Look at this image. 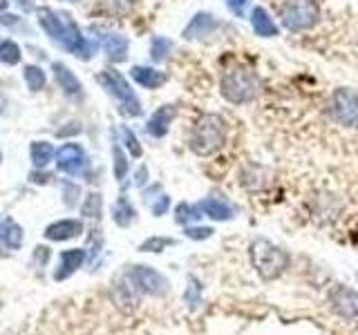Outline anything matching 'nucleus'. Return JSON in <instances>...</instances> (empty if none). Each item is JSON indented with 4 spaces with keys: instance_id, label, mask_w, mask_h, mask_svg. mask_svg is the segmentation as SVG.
Instances as JSON below:
<instances>
[{
    "instance_id": "f257e3e1",
    "label": "nucleus",
    "mask_w": 358,
    "mask_h": 335,
    "mask_svg": "<svg viewBox=\"0 0 358 335\" xmlns=\"http://www.w3.org/2000/svg\"><path fill=\"white\" fill-rule=\"evenodd\" d=\"M38 22H41V27L48 31V36L52 40L63 45L67 52H72L74 56H78V59L87 61L94 56L96 43L87 40L81 34V29L76 27V22L70 20L65 14H59V11L43 7V9H38Z\"/></svg>"
},
{
    "instance_id": "f03ea898",
    "label": "nucleus",
    "mask_w": 358,
    "mask_h": 335,
    "mask_svg": "<svg viewBox=\"0 0 358 335\" xmlns=\"http://www.w3.org/2000/svg\"><path fill=\"white\" fill-rule=\"evenodd\" d=\"M220 94L233 105L253 103L257 94H260V76L251 67L235 63L227 67L220 76Z\"/></svg>"
},
{
    "instance_id": "7ed1b4c3",
    "label": "nucleus",
    "mask_w": 358,
    "mask_h": 335,
    "mask_svg": "<svg viewBox=\"0 0 358 335\" xmlns=\"http://www.w3.org/2000/svg\"><path fill=\"white\" fill-rule=\"evenodd\" d=\"M227 134L229 128L224 117L215 114V112H208V114H201L195 121V126L190 128L188 145L197 156H210L227 143Z\"/></svg>"
},
{
    "instance_id": "20e7f679",
    "label": "nucleus",
    "mask_w": 358,
    "mask_h": 335,
    "mask_svg": "<svg viewBox=\"0 0 358 335\" xmlns=\"http://www.w3.org/2000/svg\"><path fill=\"white\" fill-rule=\"evenodd\" d=\"M251 262H253V268L257 271V275L266 279V282H271V279L280 277L287 271L291 257L287 251H282L273 241L260 237L251 244Z\"/></svg>"
},
{
    "instance_id": "39448f33",
    "label": "nucleus",
    "mask_w": 358,
    "mask_h": 335,
    "mask_svg": "<svg viewBox=\"0 0 358 335\" xmlns=\"http://www.w3.org/2000/svg\"><path fill=\"white\" fill-rule=\"evenodd\" d=\"M101 85L106 87V92L117 100L119 110L123 112V114L128 117H141V100L139 96L134 94V89L130 87V83L126 81V76H123L121 72H117L115 67H108V70L101 72L99 76Z\"/></svg>"
},
{
    "instance_id": "423d86ee",
    "label": "nucleus",
    "mask_w": 358,
    "mask_h": 335,
    "mask_svg": "<svg viewBox=\"0 0 358 335\" xmlns=\"http://www.w3.org/2000/svg\"><path fill=\"white\" fill-rule=\"evenodd\" d=\"M280 20L289 31H307L320 20V7L316 0H287L280 11Z\"/></svg>"
},
{
    "instance_id": "0eeeda50",
    "label": "nucleus",
    "mask_w": 358,
    "mask_h": 335,
    "mask_svg": "<svg viewBox=\"0 0 358 335\" xmlns=\"http://www.w3.org/2000/svg\"><path fill=\"white\" fill-rule=\"evenodd\" d=\"M327 114L343 128H358V92L350 87L334 89L327 98Z\"/></svg>"
},
{
    "instance_id": "6e6552de",
    "label": "nucleus",
    "mask_w": 358,
    "mask_h": 335,
    "mask_svg": "<svg viewBox=\"0 0 358 335\" xmlns=\"http://www.w3.org/2000/svg\"><path fill=\"white\" fill-rule=\"evenodd\" d=\"M128 279L134 288L148 295H164L168 290V279L150 266H134Z\"/></svg>"
},
{
    "instance_id": "1a4fd4ad",
    "label": "nucleus",
    "mask_w": 358,
    "mask_h": 335,
    "mask_svg": "<svg viewBox=\"0 0 358 335\" xmlns=\"http://www.w3.org/2000/svg\"><path fill=\"white\" fill-rule=\"evenodd\" d=\"M87 154L78 143H65L63 148L56 152V165L59 170L70 174V177H78L87 170Z\"/></svg>"
},
{
    "instance_id": "9d476101",
    "label": "nucleus",
    "mask_w": 358,
    "mask_h": 335,
    "mask_svg": "<svg viewBox=\"0 0 358 335\" xmlns=\"http://www.w3.org/2000/svg\"><path fill=\"white\" fill-rule=\"evenodd\" d=\"M220 27V20L208 14V11H197V14L190 18V22L184 27L182 36L186 40H204L208 36L215 34V29Z\"/></svg>"
},
{
    "instance_id": "9b49d317",
    "label": "nucleus",
    "mask_w": 358,
    "mask_h": 335,
    "mask_svg": "<svg viewBox=\"0 0 358 335\" xmlns=\"http://www.w3.org/2000/svg\"><path fill=\"white\" fill-rule=\"evenodd\" d=\"M177 117V107L175 105H162V107H157L150 119L145 121V132L150 134V137L155 139H162L168 134V130H171L173 126V121Z\"/></svg>"
},
{
    "instance_id": "f8f14e48",
    "label": "nucleus",
    "mask_w": 358,
    "mask_h": 335,
    "mask_svg": "<svg viewBox=\"0 0 358 335\" xmlns=\"http://www.w3.org/2000/svg\"><path fill=\"white\" fill-rule=\"evenodd\" d=\"M199 208H201V212H204L206 217L215 219V221H229V219L235 217L233 206L229 204L227 199H222V197H206V199H201Z\"/></svg>"
},
{
    "instance_id": "ddd939ff",
    "label": "nucleus",
    "mask_w": 358,
    "mask_h": 335,
    "mask_svg": "<svg viewBox=\"0 0 358 335\" xmlns=\"http://www.w3.org/2000/svg\"><path fill=\"white\" fill-rule=\"evenodd\" d=\"M251 27L255 31V36L260 38H273L278 36V25L271 18V14L264 7H253L251 9Z\"/></svg>"
},
{
    "instance_id": "4468645a",
    "label": "nucleus",
    "mask_w": 358,
    "mask_h": 335,
    "mask_svg": "<svg viewBox=\"0 0 358 335\" xmlns=\"http://www.w3.org/2000/svg\"><path fill=\"white\" fill-rule=\"evenodd\" d=\"M22 244V228L14 219H5L0 223V251L3 253H14Z\"/></svg>"
},
{
    "instance_id": "2eb2a0df",
    "label": "nucleus",
    "mask_w": 358,
    "mask_h": 335,
    "mask_svg": "<svg viewBox=\"0 0 358 335\" xmlns=\"http://www.w3.org/2000/svg\"><path fill=\"white\" fill-rule=\"evenodd\" d=\"M54 76H56V83L61 85V89L67 96H76L81 98L83 96V85L81 81L70 72V67L63 65V63H54Z\"/></svg>"
},
{
    "instance_id": "dca6fc26",
    "label": "nucleus",
    "mask_w": 358,
    "mask_h": 335,
    "mask_svg": "<svg viewBox=\"0 0 358 335\" xmlns=\"http://www.w3.org/2000/svg\"><path fill=\"white\" fill-rule=\"evenodd\" d=\"M128 47H130V43H128L126 36H121V34H115V31L103 34V50H106V56L112 63L126 61Z\"/></svg>"
},
{
    "instance_id": "f3484780",
    "label": "nucleus",
    "mask_w": 358,
    "mask_h": 335,
    "mask_svg": "<svg viewBox=\"0 0 358 335\" xmlns=\"http://www.w3.org/2000/svg\"><path fill=\"white\" fill-rule=\"evenodd\" d=\"M83 230V223L76 221V219H63V221H56L52 226H48L45 230V237L52 239V241H65V239H72L76 234H81Z\"/></svg>"
},
{
    "instance_id": "a211bd4d",
    "label": "nucleus",
    "mask_w": 358,
    "mask_h": 335,
    "mask_svg": "<svg viewBox=\"0 0 358 335\" xmlns=\"http://www.w3.org/2000/svg\"><path fill=\"white\" fill-rule=\"evenodd\" d=\"M130 76L145 89H159L166 83V74L155 70V67H145V65H134L130 70Z\"/></svg>"
},
{
    "instance_id": "6ab92c4d",
    "label": "nucleus",
    "mask_w": 358,
    "mask_h": 335,
    "mask_svg": "<svg viewBox=\"0 0 358 335\" xmlns=\"http://www.w3.org/2000/svg\"><path fill=\"white\" fill-rule=\"evenodd\" d=\"M85 262V251L83 248H74V251H65L61 253V262H59V271L54 273L56 279H65L70 277L76 268H81V264Z\"/></svg>"
},
{
    "instance_id": "aec40b11",
    "label": "nucleus",
    "mask_w": 358,
    "mask_h": 335,
    "mask_svg": "<svg viewBox=\"0 0 358 335\" xmlns=\"http://www.w3.org/2000/svg\"><path fill=\"white\" fill-rule=\"evenodd\" d=\"M112 219H115L121 228L130 226V223L134 221V208H132V204H130L126 197H119L117 199L115 208H112Z\"/></svg>"
},
{
    "instance_id": "412c9836",
    "label": "nucleus",
    "mask_w": 358,
    "mask_h": 335,
    "mask_svg": "<svg viewBox=\"0 0 358 335\" xmlns=\"http://www.w3.org/2000/svg\"><path fill=\"white\" fill-rule=\"evenodd\" d=\"M31 161L36 168H45L50 161H52V156H54V145L48 143V141H36V143H31Z\"/></svg>"
},
{
    "instance_id": "4be33fe9",
    "label": "nucleus",
    "mask_w": 358,
    "mask_h": 335,
    "mask_svg": "<svg viewBox=\"0 0 358 335\" xmlns=\"http://www.w3.org/2000/svg\"><path fill=\"white\" fill-rule=\"evenodd\" d=\"M173 52V40H168L164 36H155L150 43V56L155 63H162L168 59V54Z\"/></svg>"
},
{
    "instance_id": "5701e85b",
    "label": "nucleus",
    "mask_w": 358,
    "mask_h": 335,
    "mask_svg": "<svg viewBox=\"0 0 358 335\" xmlns=\"http://www.w3.org/2000/svg\"><path fill=\"white\" fill-rule=\"evenodd\" d=\"M201 215H204V212H201L199 204H197V206H190V204H179V206H177V210H175V219H177V223H184V226H188L190 221L199 219Z\"/></svg>"
},
{
    "instance_id": "b1692460",
    "label": "nucleus",
    "mask_w": 358,
    "mask_h": 335,
    "mask_svg": "<svg viewBox=\"0 0 358 335\" xmlns=\"http://www.w3.org/2000/svg\"><path fill=\"white\" fill-rule=\"evenodd\" d=\"M112 156H115V177H117V181H123L126 174H128V156H126V152L121 150L119 143L112 145Z\"/></svg>"
},
{
    "instance_id": "393cba45",
    "label": "nucleus",
    "mask_w": 358,
    "mask_h": 335,
    "mask_svg": "<svg viewBox=\"0 0 358 335\" xmlns=\"http://www.w3.org/2000/svg\"><path fill=\"white\" fill-rule=\"evenodd\" d=\"M0 61L7 65H16L20 61V47L14 40H0Z\"/></svg>"
},
{
    "instance_id": "a878e982",
    "label": "nucleus",
    "mask_w": 358,
    "mask_h": 335,
    "mask_svg": "<svg viewBox=\"0 0 358 335\" xmlns=\"http://www.w3.org/2000/svg\"><path fill=\"white\" fill-rule=\"evenodd\" d=\"M25 81H27L29 89L38 92V89L45 87V72L36 65H29V67H25Z\"/></svg>"
},
{
    "instance_id": "bb28decb",
    "label": "nucleus",
    "mask_w": 358,
    "mask_h": 335,
    "mask_svg": "<svg viewBox=\"0 0 358 335\" xmlns=\"http://www.w3.org/2000/svg\"><path fill=\"white\" fill-rule=\"evenodd\" d=\"M119 134H121V141H123V145H126V148H128V152H130L132 156H141V154H143L141 145H139L137 137H134V132H132L130 128H126V126H123V128L119 130Z\"/></svg>"
},
{
    "instance_id": "cd10ccee",
    "label": "nucleus",
    "mask_w": 358,
    "mask_h": 335,
    "mask_svg": "<svg viewBox=\"0 0 358 335\" xmlns=\"http://www.w3.org/2000/svg\"><path fill=\"white\" fill-rule=\"evenodd\" d=\"M173 244L175 241L168 237H150L141 244V251L143 253H162V251H166V246H173Z\"/></svg>"
},
{
    "instance_id": "c85d7f7f",
    "label": "nucleus",
    "mask_w": 358,
    "mask_h": 335,
    "mask_svg": "<svg viewBox=\"0 0 358 335\" xmlns=\"http://www.w3.org/2000/svg\"><path fill=\"white\" fill-rule=\"evenodd\" d=\"M188 282H190V286L186 288L184 299H186V304H188L190 308H195V306L199 304V302H201V286L197 284V279H193V277H190Z\"/></svg>"
},
{
    "instance_id": "c756f323",
    "label": "nucleus",
    "mask_w": 358,
    "mask_h": 335,
    "mask_svg": "<svg viewBox=\"0 0 358 335\" xmlns=\"http://www.w3.org/2000/svg\"><path fill=\"white\" fill-rule=\"evenodd\" d=\"M83 215L85 217H99L101 215V195H96V193L87 195L85 206H83Z\"/></svg>"
},
{
    "instance_id": "7c9ffc66",
    "label": "nucleus",
    "mask_w": 358,
    "mask_h": 335,
    "mask_svg": "<svg viewBox=\"0 0 358 335\" xmlns=\"http://www.w3.org/2000/svg\"><path fill=\"white\" fill-rule=\"evenodd\" d=\"M186 237L188 239H208V237H213V230L210 226H186Z\"/></svg>"
},
{
    "instance_id": "2f4dec72",
    "label": "nucleus",
    "mask_w": 358,
    "mask_h": 335,
    "mask_svg": "<svg viewBox=\"0 0 358 335\" xmlns=\"http://www.w3.org/2000/svg\"><path fill=\"white\" fill-rule=\"evenodd\" d=\"M168 206H171V197L168 195H159L157 197V201H150V210L155 217H162L164 212L168 210Z\"/></svg>"
},
{
    "instance_id": "473e14b6",
    "label": "nucleus",
    "mask_w": 358,
    "mask_h": 335,
    "mask_svg": "<svg viewBox=\"0 0 358 335\" xmlns=\"http://www.w3.org/2000/svg\"><path fill=\"white\" fill-rule=\"evenodd\" d=\"M103 3H106L112 11H119V14H126V11L132 9V0H103Z\"/></svg>"
},
{
    "instance_id": "72a5a7b5",
    "label": "nucleus",
    "mask_w": 358,
    "mask_h": 335,
    "mask_svg": "<svg viewBox=\"0 0 358 335\" xmlns=\"http://www.w3.org/2000/svg\"><path fill=\"white\" fill-rule=\"evenodd\" d=\"M249 5V0H227V7L231 9V14H235L238 18L244 16V9Z\"/></svg>"
},
{
    "instance_id": "f704fd0d",
    "label": "nucleus",
    "mask_w": 358,
    "mask_h": 335,
    "mask_svg": "<svg viewBox=\"0 0 358 335\" xmlns=\"http://www.w3.org/2000/svg\"><path fill=\"white\" fill-rule=\"evenodd\" d=\"M78 199V188L72 184H65V204L67 206H74Z\"/></svg>"
},
{
    "instance_id": "c9c22d12",
    "label": "nucleus",
    "mask_w": 358,
    "mask_h": 335,
    "mask_svg": "<svg viewBox=\"0 0 358 335\" xmlns=\"http://www.w3.org/2000/svg\"><path fill=\"white\" fill-rule=\"evenodd\" d=\"M16 3H20L22 11H31V9H34V7H31V3H29V0H16Z\"/></svg>"
},
{
    "instance_id": "e433bc0d",
    "label": "nucleus",
    "mask_w": 358,
    "mask_h": 335,
    "mask_svg": "<svg viewBox=\"0 0 358 335\" xmlns=\"http://www.w3.org/2000/svg\"><path fill=\"white\" fill-rule=\"evenodd\" d=\"M143 181H145V168H141L137 172V184H143Z\"/></svg>"
},
{
    "instance_id": "4c0bfd02",
    "label": "nucleus",
    "mask_w": 358,
    "mask_h": 335,
    "mask_svg": "<svg viewBox=\"0 0 358 335\" xmlns=\"http://www.w3.org/2000/svg\"><path fill=\"white\" fill-rule=\"evenodd\" d=\"M7 9V0H0V11H5Z\"/></svg>"
},
{
    "instance_id": "58836bf2",
    "label": "nucleus",
    "mask_w": 358,
    "mask_h": 335,
    "mask_svg": "<svg viewBox=\"0 0 358 335\" xmlns=\"http://www.w3.org/2000/svg\"><path fill=\"white\" fill-rule=\"evenodd\" d=\"M70 3H76V0H70Z\"/></svg>"
}]
</instances>
